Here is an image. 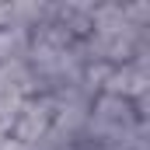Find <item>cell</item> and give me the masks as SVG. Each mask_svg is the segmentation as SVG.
I'll list each match as a JSON object with an SVG mask.
<instances>
[{
	"instance_id": "6da1fadb",
	"label": "cell",
	"mask_w": 150,
	"mask_h": 150,
	"mask_svg": "<svg viewBox=\"0 0 150 150\" xmlns=\"http://www.w3.org/2000/svg\"><path fill=\"white\" fill-rule=\"evenodd\" d=\"M101 94H115V98H126V101L147 98L150 94V52L133 56L129 63L112 67L105 84H101Z\"/></svg>"
},
{
	"instance_id": "7a4b0ae2",
	"label": "cell",
	"mask_w": 150,
	"mask_h": 150,
	"mask_svg": "<svg viewBox=\"0 0 150 150\" xmlns=\"http://www.w3.org/2000/svg\"><path fill=\"white\" fill-rule=\"evenodd\" d=\"M52 129V98L49 94H35L21 105V112L11 126V140L25 143V147H35L38 140Z\"/></svg>"
},
{
	"instance_id": "3957f363",
	"label": "cell",
	"mask_w": 150,
	"mask_h": 150,
	"mask_svg": "<svg viewBox=\"0 0 150 150\" xmlns=\"http://www.w3.org/2000/svg\"><path fill=\"white\" fill-rule=\"evenodd\" d=\"M56 21V0H11V25L7 28H21V32H35L42 25Z\"/></svg>"
},
{
	"instance_id": "277c9868",
	"label": "cell",
	"mask_w": 150,
	"mask_h": 150,
	"mask_svg": "<svg viewBox=\"0 0 150 150\" xmlns=\"http://www.w3.org/2000/svg\"><path fill=\"white\" fill-rule=\"evenodd\" d=\"M28 45L32 38L21 28H0V67L4 63H25L28 59Z\"/></svg>"
},
{
	"instance_id": "5b68a950",
	"label": "cell",
	"mask_w": 150,
	"mask_h": 150,
	"mask_svg": "<svg viewBox=\"0 0 150 150\" xmlns=\"http://www.w3.org/2000/svg\"><path fill=\"white\" fill-rule=\"evenodd\" d=\"M11 25V0H0V28Z\"/></svg>"
},
{
	"instance_id": "8992f818",
	"label": "cell",
	"mask_w": 150,
	"mask_h": 150,
	"mask_svg": "<svg viewBox=\"0 0 150 150\" xmlns=\"http://www.w3.org/2000/svg\"><path fill=\"white\" fill-rule=\"evenodd\" d=\"M0 150H28V147L18 143V140H11V136H0Z\"/></svg>"
}]
</instances>
